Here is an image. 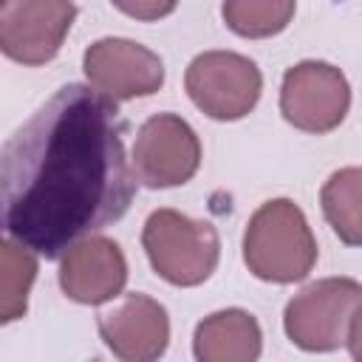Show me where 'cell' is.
Listing matches in <instances>:
<instances>
[{"label":"cell","instance_id":"16","mask_svg":"<svg viewBox=\"0 0 362 362\" xmlns=\"http://www.w3.org/2000/svg\"><path fill=\"white\" fill-rule=\"evenodd\" d=\"M122 14L139 20V23H156L175 11L178 0H110Z\"/></svg>","mask_w":362,"mask_h":362},{"label":"cell","instance_id":"13","mask_svg":"<svg viewBox=\"0 0 362 362\" xmlns=\"http://www.w3.org/2000/svg\"><path fill=\"white\" fill-rule=\"evenodd\" d=\"M320 206L342 243L362 246V167L331 173L320 189Z\"/></svg>","mask_w":362,"mask_h":362},{"label":"cell","instance_id":"14","mask_svg":"<svg viewBox=\"0 0 362 362\" xmlns=\"http://www.w3.org/2000/svg\"><path fill=\"white\" fill-rule=\"evenodd\" d=\"M3 280H0V322H14L28 308V291L37 280V252L23 240L6 235L0 240Z\"/></svg>","mask_w":362,"mask_h":362},{"label":"cell","instance_id":"1","mask_svg":"<svg viewBox=\"0 0 362 362\" xmlns=\"http://www.w3.org/2000/svg\"><path fill=\"white\" fill-rule=\"evenodd\" d=\"M116 99L71 82L40 105L0 150L3 226L45 260L119 221L136 173Z\"/></svg>","mask_w":362,"mask_h":362},{"label":"cell","instance_id":"15","mask_svg":"<svg viewBox=\"0 0 362 362\" xmlns=\"http://www.w3.org/2000/svg\"><path fill=\"white\" fill-rule=\"evenodd\" d=\"M297 0H223L221 17L226 28L246 40H266L288 28Z\"/></svg>","mask_w":362,"mask_h":362},{"label":"cell","instance_id":"9","mask_svg":"<svg viewBox=\"0 0 362 362\" xmlns=\"http://www.w3.org/2000/svg\"><path fill=\"white\" fill-rule=\"evenodd\" d=\"M88 82L116 102L153 96L164 85V62L147 45L127 37H102L82 54Z\"/></svg>","mask_w":362,"mask_h":362},{"label":"cell","instance_id":"11","mask_svg":"<svg viewBox=\"0 0 362 362\" xmlns=\"http://www.w3.org/2000/svg\"><path fill=\"white\" fill-rule=\"evenodd\" d=\"M127 286V257L107 235H88L59 257V288L82 305H102Z\"/></svg>","mask_w":362,"mask_h":362},{"label":"cell","instance_id":"5","mask_svg":"<svg viewBox=\"0 0 362 362\" xmlns=\"http://www.w3.org/2000/svg\"><path fill=\"white\" fill-rule=\"evenodd\" d=\"M192 105L215 122H238L255 110L263 93L260 68L235 51H204L184 71Z\"/></svg>","mask_w":362,"mask_h":362},{"label":"cell","instance_id":"3","mask_svg":"<svg viewBox=\"0 0 362 362\" xmlns=\"http://www.w3.org/2000/svg\"><path fill=\"white\" fill-rule=\"evenodd\" d=\"M141 246L153 272L170 286H201L212 277L221 260V238L209 221L189 218L173 206L147 215Z\"/></svg>","mask_w":362,"mask_h":362},{"label":"cell","instance_id":"8","mask_svg":"<svg viewBox=\"0 0 362 362\" xmlns=\"http://www.w3.org/2000/svg\"><path fill=\"white\" fill-rule=\"evenodd\" d=\"M74 20V0H3L0 48L20 65H45L59 54Z\"/></svg>","mask_w":362,"mask_h":362},{"label":"cell","instance_id":"6","mask_svg":"<svg viewBox=\"0 0 362 362\" xmlns=\"http://www.w3.org/2000/svg\"><path fill=\"white\" fill-rule=\"evenodd\" d=\"M351 110V85L345 74L322 59H303L283 74L280 113L303 133H331Z\"/></svg>","mask_w":362,"mask_h":362},{"label":"cell","instance_id":"2","mask_svg":"<svg viewBox=\"0 0 362 362\" xmlns=\"http://www.w3.org/2000/svg\"><path fill=\"white\" fill-rule=\"evenodd\" d=\"M243 263L266 283H300L317 263V238L291 198L260 204L243 232Z\"/></svg>","mask_w":362,"mask_h":362},{"label":"cell","instance_id":"10","mask_svg":"<svg viewBox=\"0 0 362 362\" xmlns=\"http://www.w3.org/2000/svg\"><path fill=\"white\" fill-rule=\"evenodd\" d=\"M99 337L107 351L122 362H153L170 345L167 308L147 294H124L113 308L102 311Z\"/></svg>","mask_w":362,"mask_h":362},{"label":"cell","instance_id":"12","mask_svg":"<svg viewBox=\"0 0 362 362\" xmlns=\"http://www.w3.org/2000/svg\"><path fill=\"white\" fill-rule=\"evenodd\" d=\"M263 351L260 322L243 308H223L204 317L192 334L198 362H255Z\"/></svg>","mask_w":362,"mask_h":362},{"label":"cell","instance_id":"4","mask_svg":"<svg viewBox=\"0 0 362 362\" xmlns=\"http://www.w3.org/2000/svg\"><path fill=\"white\" fill-rule=\"evenodd\" d=\"M362 303V283L354 277H322L300 288L283 311L286 337L308 354H328L345 345L354 311Z\"/></svg>","mask_w":362,"mask_h":362},{"label":"cell","instance_id":"17","mask_svg":"<svg viewBox=\"0 0 362 362\" xmlns=\"http://www.w3.org/2000/svg\"><path fill=\"white\" fill-rule=\"evenodd\" d=\"M345 345H348L351 356H354L356 362H362V303H359V308H356V311H354V317H351Z\"/></svg>","mask_w":362,"mask_h":362},{"label":"cell","instance_id":"7","mask_svg":"<svg viewBox=\"0 0 362 362\" xmlns=\"http://www.w3.org/2000/svg\"><path fill=\"white\" fill-rule=\"evenodd\" d=\"M130 164L136 181L150 189L181 187L201 167L198 133L178 113H156L139 127Z\"/></svg>","mask_w":362,"mask_h":362}]
</instances>
